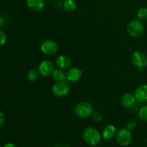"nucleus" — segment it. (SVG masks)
<instances>
[{
  "label": "nucleus",
  "mask_w": 147,
  "mask_h": 147,
  "mask_svg": "<svg viewBox=\"0 0 147 147\" xmlns=\"http://www.w3.org/2000/svg\"><path fill=\"white\" fill-rule=\"evenodd\" d=\"M1 25H3V20H1V18H0V27Z\"/></svg>",
  "instance_id": "24"
},
{
  "label": "nucleus",
  "mask_w": 147,
  "mask_h": 147,
  "mask_svg": "<svg viewBox=\"0 0 147 147\" xmlns=\"http://www.w3.org/2000/svg\"><path fill=\"white\" fill-rule=\"evenodd\" d=\"M52 77L55 82H63L66 79V73L62 69H55L52 74Z\"/></svg>",
  "instance_id": "15"
},
{
  "label": "nucleus",
  "mask_w": 147,
  "mask_h": 147,
  "mask_svg": "<svg viewBox=\"0 0 147 147\" xmlns=\"http://www.w3.org/2000/svg\"><path fill=\"white\" fill-rule=\"evenodd\" d=\"M41 51L46 55H53L58 50V45L57 42L53 40H47L41 45Z\"/></svg>",
  "instance_id": "5"
},
{
  "label": "nucleus",
  "mask_w": 147,
  "mask_h": 147,
  "mask_svg": "<svg viewBox=\"0 0 147 147\" xmlns=\"http://www.w3.org/2000/svg\"><path fill=\"white\" fill-rule=\"evenodd\" d=\"M45 1H47V0H45Z\"/></svg>",
  "instance_id": "26"
},
{
  "label": "nucleus",
  "mask_w": 147,
  "mask_h": 147,
  "mask_svg": "<svg viewBox=\"0 0 147 147\" xmlns=\"http://www.w3.org/2000/svg\"><path fill=\"white\" fill-rule=\"evenodd\" d=\"M83 139L88 145L95 146L102 140V135L98 130L93 127H87L83 132Z\"/></svg>",
  "instance_id": "1"
},
{
  "label": "nucleus",
  "mask_w": 147,
  "mask_h": 147,
  "mask_svg": "<svg viewBox=\"0 0 147 147\" xmlns=\"http://www.w3.org/2000/svg\"><path fill=\"white\" fill-rule=\"evenodd\" d=\"M138 116L140 120L143 121H147V105L141 108L138 113Z\"/></svg>",
  "instance_id": "19"
},
{
  "label": "nucleus",
  "mask_w": 147,
  "mask_h": 147,
  "mask_svg": "<svg viewBox=\"0 0 147 147\" xmlns=\"http://www.w3.org/2000/svg\"><path fill=\"white\" fill-rule=\"evenodd\" d=\"M55 70V68L54 64L50 60H43L39 65V72H40V75L44 76V77H49V76H52Z\"/></svg>",
  "instance_id": "8"
},
{
  "label": "nucleus",
  "mask_w": 147,
  "mask_h": 147,
  "mask_svg": "<svg viewBox=\"0 0 147 147\" xmlns=\"http://www.w3.org/2000/svg\"><path fill=\"white\" fill-rule=\"evenodd\" d=\"M136 98H135L134 94L131 93H125L121 98V104L123 108L126 109H129L131 108L136 103Z\"/></svg>",
  "instance_id": "12"
},
{
  "label": "nucleus",
  "mask_w": 147,
  "mask_h": 147,
  "mask_svg": "<svg viewBox=\"0 0 147 147\" xmlns=\"http://www.w3.org/2000/svg\"><path fill=\"white\" fill-rule=\"evenodd\" d=\"M55 63L59 68L62 69V70H65V69H67L70 67V64H71V61H70V59L67 56L61 55H59L56 58Z\"/></svg>",
  "instance_id": "14"
},
{
  "label": "nucleus",
  "mask_w": 147,
  "mask_h": 147,
  "mask_svg": "<svg viewBox=\"0 0 147 147\" xmlns=\"http://www.w3.org/2000/svg\"><path fill=\"white\" fill-rule=\"evenodd\" d=\"M94 111L93 105L88 101H82L78 103L75 108V113L80 119H87L91 116Z\"/></svg>",
  "instance_id": "2"
},
{
  "label": "nucleus",
  "mask_w": 147,
  "mask_h": 147,
  "mask_svg": "<svg viewBox=\"0 0 147 147\" xmlns=\"http://www.w3.org/2000/svg\"><path fill=\"white\" fill-rule=\"evenodd\" d=\"M137 19L139 20H147V7H141L137 11Z\"/></svg>",
  "instance_id": "18"
},
{
  "label": "nucleus",
  "mask_w": 147,
  "mask_h": 147,
  "mask_svg": "<svg viewBox=\"0 0 147 147\" xmlns=\"http://www.w3.org/2000/svg\"><path fill=\"white\" fill-rule=\"evenodd\" d=\"M126 31L129 35L132 37H139L144 32V26L141 20L136 19L129 22L126 27Z\"/></svg>",
  "instance_id": "3"
},
{
  "label": "nucleus",
  "mask_w": 147,
  "mask_h": 147,
  "mask_svg": "<svg viewBox=\"0 0 147 147\" xmlns=\"http://www.w3.org/2000/svg\"><path fill=\"white\" fill-rule=\"evenodd\" d=\"M132 135L130 130L127 128H122L119 129L116 134V141L119 145L126 146L131 142Z\"/></svg>",
  "instance_id": "4"
},
{
  "label": "nucleus",
  "mask_w": 147,
  "mask_h": 147,
  "mask_svg": "<svg viewBox=\"0 0 147 147\" xmlns=\"http://www.w3.org/2000/svg\"><path fill=\"white\" fill-rule=\"evenodd\" d=\"M131 63L137 68H144L147 65V56L143 52L135 51L131 55Z\"/></svg>",
  "instance_id": "6"
},
{
  "label": "nucleus",
  "mask_w": 147,
  "mask_h": 147,
  "mask_svg": "<svg viewBox=\"0 0 147 147\" xmlns=\"http://www.w3.org/2000/svg\"><path fill=\"white\" fill-rule=\"evenodd\" d=\"M28 8L33 11H40L45 7V0H26Z\"/></svg>",
  "instance_id": "13"
},
{
  "label": "nucleus",
  "mask_w": 147,
  "mask_h": 147,
  "mask_svg": "<svg viewBox=\"0 0 147 147\" xmlns=\"http://www.w3.org/2000/svg\"><path fill=\"white\" fill-rule=\"evenodd\" d=\"M116 134V129L113 125L108 124L103 129L102 131V138L106 141L111 140Z\"/></svg>",
  "instance_id": "11"
},
{
  "label": "nucleus",
  "mask_w": 147,
  "mask_h": 147,
  "mask_svg": "<svg viewBox=\"0 0 147 147\" xmlns=\"http://www.w3.org/2000/svg\"><path fill=\"white\" fill-rule=\"evenodd\" d=\"M7 40V35L3 30H0V45H4Z\"/></svg>",
  "instance_id": "21"
},
{
  "label": "nucleus",
  "mask_w": 147,
  "mask_h": 147,
  "mask_svg": "<svg viewBox=\"0 0 147 147\" xmlns=\"http://www.w3.org/2000/svg\"><path fill=\"white\" fill-rule=\"evenodd\" d=\"M58 1H64V0H58Z\"/></svg>",
  "instance_id": "25"
},
{
  "label": "nucleus",
  "mask_w": 147,
  "mask_h": 147,
  "mask_svg": "<svg viewBox=\"0 0 147 147\" xmlns=\"http://www.w3.org/2000/svg\"><path fill=\"white\" fill-rule=\"evenodd\" d=\"M70 86L65 82H56L52 88L53 93L57 97H63L67 96L70 92Z\"/></svg>",
  "instance_id": "7"
},
{
  "label": "nucleus",
  "mask_w": 147,
  "mask_h": 147,
  "mask_svg": "<svg viewBox=\"0 0 147 147\" xmlns=\"http://www.w3.org/2000/svg\"><path fill=\"white\" fill-rule=\"evenodd\" d=\"M82 76V71L77 67H73L68 69L66 73V79L69 81L76 82L80 79Z\"/></svg>",
  "instance_id": "10"
},
{
  "label": "nucleus",
  "mask_w": 147,
  "mask_h": 147,
  "mask_svg": "<svg viewBox=\"0 0 147 147\" xmlns=\"http://www.w3.org/2000/svg\"><path fill=\"white\" fill-rule=\"evenodd\" d=\"M134 96L139 103L147 101V85L143 84L138 86L134 92Z\"/></svg>",
  "instance_id": "9"
},
{
  "label": "nucleus",
  "mask_w": 147,
  "mask_h": 147,
  "mask_svg": "<svg viewBox=\"0 0 147 147\" xmlns=\"http://www.w3.org/2000/svg\"><path fill=\"white\" fill-rule=\"evenodd\" d=\"M3 147H17L14 144L12 143H7L6 144L4 145Z\"/></svg>",
  "instance_id": "23"
},
{
  "label": "nucleus",
  "mask_w": 147,
  "mask_h": 147,
  "mask_svg": "<svg viewBox=\"0 0 147 147\" xmlns=\"http://www.w3.org/2000/svg\"><path fill=\"white\" fill-rule=\"evenodd\" d=\"M91 118L95 121L100 122L103 120V116L101 112L98 111H96L93 112V113L91 115Z\"/></svg>",
  "instance_id": "20"
},
{
  "label": "nucleus",
  "mask_w": 147,
  "mask_h": 147,
  "mask_svg": "<svg viewBox=\"0 0 147 147\" xmlns=\"http://www.w3.org/2000/svg\"><path fill=\"white\" fill-rule=\"evenodd\" d=\"M40 72L38 70L36 69H32V70H29L27 73V78L30 81L34 82L36 81L37 79L40 77Z\"/></svg>",
  "instance_id": "17"
},
{
  "label": "nucleus",
  "mask_w": 147,
  "mask_h": 147,
  "mask_svg": "<svg viewBox=\"0 0 147 147\" xmlns=\"http://www.w3.org/2000/svg\"><path fill=\"white\" fill-rule=\"evenodd\" d=\"M5 119H6L5 114L4 113V112H2L1 111H0V126H1V125L4 123V121H5Z\"/></svg>",
  "instance_id": "22"
},
{
  "label": "nucleus",
  "mask_w": 147,
  "mask_h": 147,
  "mask_svg": "<svg viewBox=\"0 0 147 147\" xmlns=\"http://www.w3.org/2000/svg\"><path fill=\"white\" fill-rule=\"evenodd\" d=\"M62 6L63 9L67 12H72L75 11L77 7V4L74 0H64Z\"/></svg>",
  "instance_id": "16"
}]
</instances>
